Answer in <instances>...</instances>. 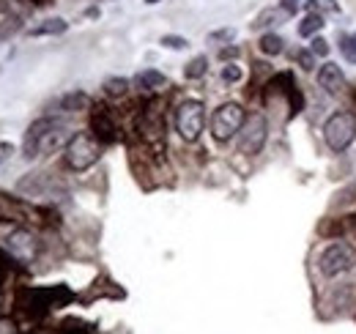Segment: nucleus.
I'll use <instances>...</instances> for the list:
<instances>
[{"mask_svg":"<svg viewBox=\"0 0 356 334\" xmlns=\"http://www.w3.org/2000/svg\"><path fill=\"white\" fill-rule=\"evenodd\" d=\"M299 6H302V0H280V8L291 17V14H296L299 11Z\"/></svg>","mask_w":356,"mask_h":334,"instance_id":"bb28decb","label":"nucleus"},{"mask_svg":"<svg viewBox=\"0 0 356 334\" xmlns=\"http://www.w3.org/2000/svg\"><path fill=\"white\" fill-rule=\"evenodd\" d=\"M60 107H63V110H69V113H74V110H83V107H88V96H86L83 90L66 93V96L60 99Z\"/></svg>","mask_w":356,"mask_h":334,"instance_id":"f3484780","label":"nucleus"},{"mask_svg":"<svg viewBox=\"0 0 356 334\" xmlns=\"http://www.w3.org/2000/svg\"><path fill=\"white\" fill-rule=\"evenodd\" d=\"M11 154H14V145L11 143H0V167L11 159Z\"/></svg>","mask_w":356,"mask_h":334,"instance_id":"c756f323","label":"nucleus"},{"mask_svg":"<svg viewBox=\"0 0 356 334\" xmlns=\"http://www.w3.org/2000/svg\"><path fill=\"white\" fill-rule=\"evenodd\" d=\"M206 72H209V61H206V55H197V58H192V61L186 63L184 77H186V80H200Z\"/></svg>","mask_w":356,"mask_h":334,"instance_id":"dca6fc26","label":"nucleus"},{"mask_svg":"<svg viewBox=\"0 0 356 334\" xmlns=\"http://www.w3.org/2000/svg\"><path fill=\"white\" fill-rule=\"evenodd\" d=\"M310 11H332V14H337L340 11V6L334 3V0H307L305 3Z\"/></svg>","mask_w":356,"mask_h":334,"instance_id":"4be33fe9","label":"nucleus"},{"mask_svg":"<svg viewBox=\"0 0 356 334\" xmlns=\"http://www.w3.org/2000/svg\"><path fill=\"white\" fill-rule=\"evenodd\" d=\"M6 22H8V25H3V28H0V39L14 36V33L19 31V19H14V17H11V19H6Z\"/></svg>","mask_w":356,"mask_h":334,"instance_id":"a878e982","label":"nucleus"},{"mask_svg":"<svg viewBox=\"0 0 356 334\" xmlns=\"http://www.w3.org/2000/svg\"><path fill=\"white\" fill-rule=\"evenodd\" d=\"M0 310H3V299H0Z\"/></svg>","mask_w":356,"mask_h":334,"instance_id":"f704fd0d","label":"nucleus"},{"mask_svg":"<svg viewBox=\"0 0 356 334\" xmlns=\"http://www.w3.org/2000/svg\"><path fill=\"white\" fill-rule=\"evenodd\" d=\"M140 132H143V137H145L148 143H165V116L159 113L156 104H151V107L143 113V118H140Z\"/></svg>","mask_w":356,"mask_h":334,"instance_id":"1a4fd4ad","label":"nucleus"},{"mask_svg":"<svg viewBox=\"0 0 356 334\" xmlns=\"http://www.w3.org/2000/svg\"><path fill=\"white\" fill-rule=\"evenodd\" d=\"M356 200V181L351 186H346V189H340L337 195H334V200H332V209H346V206H351Z\"/></svg>","mask_w":356,"mask_h":334,"instance_id":"6ab92c4d","label":"nucleus"},{"mask_svg":"<svg viewBox=\"0 0 356 334\" xmlns=\"http://www.w3.org/2000/svg\"><path fill=\"white\" fill-rule=\"evenodd\" d=\"M238 80H241V69H238L236 63H227L222 69V83L233 85V83H238Z\"/></svg>","mask_w":356,"mask_h":334,"instance_id":"b1692460","label":"nucleus"},{"mask_svg":"<svg viewBox=\"0 0 356 334\" xmlns=\"http://www.w3.org/2000/svg\"><path fill=\"white\" fill-rule=\"evenodd\" d=\"M296 63H299L305 72H310L312 66H315V55H312V49H299V52H296Z\"/></svg>","mask_w":356,"mask_h":334,"instance_id":"5701e85b","label":"nucleus"},{"mask_svg":"<svg viewBox=\"0 0 356 334\" xmlns=\"http://www.w3.org/2000/svg\"><path fill=\"white\" fill-rule=\"evenodd\" d=\"M66 28H69L66 19L52 17V19H44V22H39V25H33V28L28 31V36H33V39H42V36H60V33H66Z\"/></svg>","mask_w":356,"mask_h":334,"instance_id":"f8f14e48","label":"nucleus"},{"mask_svg":"<svg viewBox=\"0 0 356 334\" xmlns=\"http://www.w3.org/2000/svg\"><path fill=\"white\" fill-rule=\"evenodd\" d=\"M321 28H323V14L310 11V14H307V17L299 22V36H315Z\"/></svg>","mask_w":356,"mask_h":334,"instance_id":"2eb2a0df","label":"nucleus"},{"mask_svg":"<svg viewBox=\"0 0 356 334\" xmlns=\"http://www.w3.org/2000/svg\"><path fill=\"white\" fill-rule=\"evenodd\" d=\"M354 263H356V252H354V247L346 244V241L329 244L326 250L321 252V257H318V269H321V274H326V277H337V274L348 271Z\"/></svg>","mask_w":356,"mask_h":334,"instance_id":"0eeeda50","label":"nucleus"},{"mask_svg":"<svg viewBox=\"0 0 356 334\" xmlns=\"http://www.w3.org/2000/svg\"><path fill=\"white\" fill-rule=\"evenodd\" d=\"M0 280H3V260H0Z\"/></svg>","mask_w":356,"mask_h":334,"instance_id":"72a5a7b5","label":"nucleus"},{"mask_svg":"<svg viewBox=\"0 0 356 334\" xmlns=\"http://www.w3.org/2000/svg\"><path fill=\"white\" fill-rule=\"evenodd\" d=\"M0 334H17V324L8 318H0Z\"/></svg>","mask_w":356,"mask_h":334,"instance_id":"7c9ffc66","label":"nucleus"},{"mask_svg":"<svg viewBox=\"0 0 356 334\" xmlns=\"http://www.w3.org/2000/svg\"><path fill=\"white\" fill-rule=\"evenodd\" d=\"M318 85H321L329 96L343 93V88H346V77H343L340 66H337V63H323V66H321V72H318Z\"/></svg>","mask_w":356,"mask_h":334,"instance_id":"9d476101","label":"nucleus"},{"mask_svg":"<svg viewBox=\"0 0 356 334\" xmlns=\"http://www.w3.org/2000/svg\"><path fill=\"white\" fill-rule=\"evenodd\" d=\"M0 250L6 252L14 263L31 266L39 257V239L14 222H0Z\"/></svg>","mask_w":356,"mask_h":334,"instance_id":"f03ea898","label":"nucleus"},{"mask_svg":"<svg viewBox=\"0 0 356 334\" xmlns=\"http://www.w3.org/2000/svg\"><path fill=\"white\" fill-rule=\"evenodd\" d=\"M162 47H168V49H186L189 42L184 36H162Z\"/></svg>","mask_w":356,"mask_h":334,"instance_id":"393cba45","label":"nucleus"},{"mask_svg":"<svg viewBox=\"0 0 356 334\" xmlns=\"http://www.w3.org/2000/svg\"><path fill=\"white\" fill-rule=\"evenodd\" d=\"M145 3H148V6H154V3H159V0H145Z\"/></svg>","mask_w":356,"mask_h":334,"instance_id":"473e14b6","label":"nucleus"},{"mask_svg":"<svg viewBox=\"0 0 356 334\" xmlns=\"http://www.w3.org/2000/svg\"><path fill=\"white\" fill-rule=\"evenodd\" d=\"M258 47H261V52H264V55H280V52L285 49V39H282V36H277V33H266Z\"/></svg>","mask_w":356,"mask_h":334,"instance_id":"a211bd4d","label":"nucleus"},{"mask_svg":"<svg viewBox=\"0 0 356 334\" xmlns=\"http://www.w3.org/2000/svg\"><path fill=\"white\" fill-rule=\"evenodd\" d=\"M233 39V31L230 28H225V31H214L211 36H209V42H230Z\"/></svg>","mask_w":356,"mask_h":334,"instance_id":"c85d7f7f","label":"nucleus"},{"mask_svg":"<svg viewBox=\"0 0 356 334\" xmlns=\"http://www.w3.org/2000/svg\"><path fill=\"white\" fill-rule=\"evenodd\" d=\"M203 126H206V107H203L197 99H186V102L178 104L176 129H178V134H181V140L195 143V140L203 134Z\"/></svg>","mask_w":356,"mask_h":334,"instance_id":"39448f33","label":"nucleus"},{"mask_svg":"<svg viewBox=\"0 0 356 334\" xmlns=\"http://www.w3.org/2000/svg\"><path fill=\"white\" fill-rule=\"evenodd\" d=\"M127 90H129V80L127 77H110L104 83V93L107 96H124Z\"/></svg>","mask_w":356,"mask_h":334,"instance_id":"aec40b11","label":"nucleus"},{"mask_svg":"<svg viewBox=\"0 0 356 334\" xmlns=\"http://www.w3.org/2000/svg\"><path fill=\"white\" fill-rule=\"evenodd\" d=\"M340 52L348 63H356V36H340Z\"/></svg>","mask_w":356,"mask_h":334,"instance_id":"412c9836","label":"nucleus"},{"mask_svg":"<svg viewBox=\"0 0 356 334\" xmlns=\"http://www.w3.org/2000/svg\"><path fill=\"white\" fill-rule=\"evenodd\" d=\"M93 129H96V137L104 140V143H113L118 137V126H115L107 107H96L93 110Z\"/></svg>","mask_w":356,"mask_h":334,"instance_id":"9b49d317","label":"nucleus"},{"mask_svg":"<svg viewBox=\"0 0 356 334\" xmlns=\"http://www.w3.org/2000/svg\"><path fill=\"white\" fill-rule=\"evenodd\" d=\"M323 140L332 151H346L356 140V116L354 113H334L323 124Z\"/></svg>","mask_w":356,"mask_h":334,"instance_id":"20e7f679","label":"nucleus"},{"mask_svg":"<svg viewBox=\"0 0 356 334\" xmlns=\"http://www.w3.org/2000/svg\"><path fill=\"white\" fill-rule=\"evenodd\" d=\"M102 157V143L99 137H93L88 132H77L69 143H66V165L74 173H86L99 162Z\"/></svg>","mask_w":356,"mask_h":334,"instance_id":"7ed1b4c3","label":"nucleus"},{"mask_svg":"<svg viewBox=\"0 0 356 334\" xmlns=\"http://www.w3.org/2000/svg\"><path fill=\"white\" fill-rule=\"evenodd\" d=\"M285 17H288V14H285L282 8H264V11L255 17L252 28H255V31H264V28H271V25H280Z\"/></svg>","mask_w":356,"mask_h":334,"instance_id":"4468645a","label":"nucleus"},{"mask_svg":"<svg viewBox=\"0 0 356 334\" xmlns=\"http://www.w3.org/2000/svg\"><path fill=\"white\" fill-rule=\"evenodd\" d=\"M236 137H238V151H241V154H247V157L261 154L268 137L266 118H264V116H250Z\"/></svg>","mask_w":356,"mask_h":334,"instance_id":"6e6552de","label":"nucleus"},{"mask_svg":"<svg viewBox=\"0 0 356 334\" xmlns=\"http://www.w3.org/2000/svg\"><path fill=\"white\" fill-rule=\"evenodd\" d=\"M244 121H247V116H244V107L241 104H236V102L220 104L214 110V116H211V134H214V140H220V143L230 140L233 134L241 132Z\"/></svg>","mask_w":356,"mask_h":334,"instance_id":"423d86ee","label":"nucleus"},{"mask_svg":"<svg viewBox=\"0 0 356 334\" xmlns=\"http://www.w3.org/2000/svg\"><path fill=\"white\" fill-rule=\"evenodd\" d=\"M63 137H66V124L60 118H49V116L39 118V121H33V124L28 126V132H25L22 154H25V159H36V157H42L47 151L58 148L63 143Z\"/></svg>","mask_w":356,"mask_h":334,"instance_id":"f257e3e1","label":"nucleus"},{"mask_svg":"<svg viewBox=\"0 0 356 334\" xmlns=\"http://www.w3.org/2000/svg\"><path fill=\"white\" fill-rule=\"evenodd\" d=\"M312 55L326 58V55H329V44L323 42V39H312Z\"/></svg>","mask_w":356,"mask_h":334,"instance_id":"cd10ccee","label":"nucleus"},{"mask_svg":"<svg viewBox=\"0 0 356 334\" xmlns=\"http://www.w3.org/2000/svg\"><path fill=\"white\" fill-rule=\"evenodd\" d=\"M134 85H137L140 90H162V88L168 85V77H165L162 72H156V69H145V72H140V74L134 77Z\"/></svg>","mask_w":356,"mask_h":334,"instance_id":"ddd939ff","label":"nucleus"},{"mask_svg":"<svg viewBox=\"0 0 356 334\" xmlns=\"http://www.w3.org/2000/svg\"><path fill=\"white\" fill-rule=\"evenodd\" d=\"M236 55H238V49H236V47H230V49H222V52H220V58H222V61H227V58H236Z\"/></svg>","mask_w":356,"mask_h":334,"instance_id":"2f4dec72","label":"nucleus"}]
</instances>
